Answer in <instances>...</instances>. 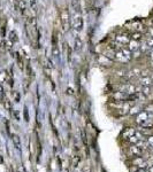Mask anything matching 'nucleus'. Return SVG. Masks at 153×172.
<instances>
[{"label": "nucleus", "mask_w": 153, "mask_h": 172, "mask_svg": "<svg viewBox=\"0 0 153 172\" xmlns=\"http://www.w3.org/2000/svg\"><path fill=\"white\" fill-rule=\"evenodd\" d=\"M82 48V41L79 39H76V49H81Z\"/></svg>", "instance_id": "obj_24"}, {"label": "nucleus", "mask_w": 153, "mask_h": 172, "mask_svg": "<svg viewBox=\"0 0 153 172\" xmlns=\"http://www.w3.org/2000/svg\"><path fill=\"white\" fill-rule=\"evenodd\" d=\"M14 117L16 118V120H20V114H19V111H18V110H15V111H14Z\"/></svg>", "instance_id": "obj_29"}, {"label": "nucleus", "mask_w": 153, "mask_h": 172, "mask_svg": "<svg viewBox=\"0 0 153 172\" xmlns=\"http://www.w3.org/2000/svg\"><path fill=\"white\" fill-rule=\"evenodd\" d=\"M149 118V114H147V111H140V113H138L137 114V117H136V122H137V124H142V123H144L146 119Z\"/></svg>", "instance_id": "obj_5"}, {"label": "nucleus", "mask_w": 153, "mask_h": 172, "mask_svg": "<svg viewBox=\"0 0 153 172\" xmlns=\"http://www.w3.org/2000/svg\"><path fill=\"white\" fill-rule=\"evenodd\" d=\"M72 25H73V28L75 29V31H77V32L82 31V29H83V26H84V21H83V17H82L78 13L74 16L73 22H72Z\"/></svg>", "instance_id": "obj_3"}, {"label": "nucleus", "mask_w": 153, "mask_h": 172, "mask_svg": "<svg viewBox=\"0 0 153 172\" xmlns=\"http://www.w3.org/2000/svg\"><path fill=\"white\" fill-rule=\"evenodd\" d=\"M131 29L135 30V32H142V31L144 30V25H143L140 22L136 21V22H133V23H131Z\"/></svg>", "instance_id": "obj_9"}, {"label": "nucleus", "mask_w": 153, "mask_h": 172, "mask_svg": "<svg viewBox=\"0 0 153 172\" xmlns=\"http://www.w3.org/2000/svg\"><path fill=\"white\" fill-rule=\"evenodd\" d=\"M136 172H149V171H147L146 169H143V168H138Z\"/></svg>", "instance_id": "obj_31"}, {"label": "nucleus", "mask_w": 153, "mask_h": 172, "mask_svg": "<svg viewBox=\"0 0 153 172\" xmlns=\"http://www.w3.org/2000/svg\"><path fill=\"white\" fill-rule=\"evenodd\" d=\"M140 92L144 94V95H149L150 93H151V88H150V86H142V90H140Z\"/></svg>", "instance_id": "obj_18"}, {"label": "nucleus", "mask_w": 153, "mask_h": 172, "mask_svg": "<svg viewBox=\"0 0 153 172\" xmlns=\"http://www.w3.org/2000/svg\"><path fill=\"white\" fill-rule=\"evenodd\" d=\"M13 142H14L15 148L20 150V149H21V139H20L19 135H16V134H14V135H13Z\"/></svg>", "instance_id": "obj_15"}, {"label": "nucleus", "mask_w": 153, "mask_h": 172, "mask_svg": "<svg viewBox=\"0 0 153 172\" xmlns=\"http://www.w3.org/2000/svg\"><path fill=\"white\" fill-rule=\"evenodd\" d=\"M8 39H9V41H11V44H15V42H18V41H19L18 33H16L14 30H12V31L9 32V35H8Z\"/></svg>", "instance_id": "obj_12"}, {"label": "nucleus", "mask_w": 153, "mask_h": 172, "mask_svg": "<svg viewBox=\"0 0 153 172\" xmlns=\"http://www.w3.org/2000/svg\"><path fill=\"white\" fill-rule=\"evenodd\" d=\"M149 172H153V165L150 166V169H149Z\"/></svg>", "instance_id": "obj_34"}, {"label": "nucleus", "mask_w": 153, "mask_h": 172, "mask_svg": "<svg viewBox=\"0 0 153 172\" xmlns=\"http://www.w3.org/2000/svg\"><path fill=\"white\" fill-rule=\"evenodd\" d=\"M128 49H129L131 53L138 51V49H139V44H138V41H137V40H130V41L128 42Z\"/></svg>", "instance_id": "obj_7"}, {"label": "nucleus", "mask_w": 153, "mask_h": 172, "mask_svg": "<svg viewBox=\"0 0 153 172\" xmlns=\"http://www.w3.org/2000/svg\"><path fill=\"white\" fill-rule=\"evenodd\" d=\"M130 38L133 39V40H139V39L142 38V33H140V32H135V33L131 35Z\"/></svg>", "instance_id": "obj_21"}, {"label": "nucleus", "mask_w": 153, "mask_h": 172, "mask_svg": "<svg viewBox=\"0 0 153 172\" xmlns=\"http://www.w3.org/2000/svg\"><path fill=\"white\" fill-rule=\"evenodd\" d=\"M1 92H2V84L0 83V93H1Z\"/></svg>", "instance_id": "obj_35"}, {"label": "nucleus", "mask_w": 153, "mask_h": 172, "mask_svg": "<svg viewBox=\"0 0 153 172\" xmlns=\"http://www.w3.org/2000/svg\"><path fill=\"white\" fill-rule=\"evenodd\" d=\"M137 169H138V166H136V165H131V166H129V171L130 172H136L137 171Z\"/></svg>", "instance_id": "obj_27"}, {"label": "nucleus", "mask_w": 153, "mask_h": 172, "mask_svg": "<svg viewBox=\"0 0 153 172\" xmlns=\"http://www.w3.org/2000/svg\"><path fill=\"white\" fill-rule=\"evenodd\" d=\"M98 62L100 63V64H104V65H107V64H109L112 61H111V58H108L107 56H105V55H101V56L98 57Z\"/></svg>", "instance_id": "obj_13"}, {"label": "nucleus", "mask_w": 153, "mask_h": 172, "mask_svg": "<svg viewBox=\"0 0 153 172\" xmlns=\"http://www.w3.org/2000/svg\"><path fill=\"white\" fill-rule=\"evenodd\" d=\"M30 2H31V7L36 9V0H30Z\"/></svg>", "instance_id": "obj_30"}, {"label": "nucleus", "mask_w": 153, "mask_h": 172, "mask_svg": "<svg viewBox=\"0 0 153 172\" xmlns=\"http://www.w3.org/2000/svg\"><path fill=\"white\" fill-rule=\"evenodd\" d=\"M129 152L131 155H134V156H140L142 154H143V149H140L137 145H133L130 148H129Z\"/></svg>", "instance_id": "obj_8"}, {"label": "nucleus", "mask_w": 153, "mask_h": 172, "mask_svg": "<svg viewBox=\"0 0 153 172\" xmlns=\"http://www.w3.org/2000/svg\"><path fill=\"white\" fill-rule=\"evenodd\" d=\"M147 142H149V145L153 147V135H149L147 136Z\"/></svg>", "instance_id": "obj_25"}, {"label": "nucleus", "mask_w": 153, "mask_h": 172, "mask_svg": "<svg viewBox=\"0 0 153 172\" xmlns=\"http://www.w3.org/2000/svg\"><path fill=\"white\" fill-rule=\"evenodd\" d=\"M135 132H136V130H135V129H133V127H127V129L122 132V136H123L124 139H127V140H128L131 135H134Z\"/></svg>", "instance_id": "obj_10"}, {"label": "nucleus", "mask_w": 153, "mask_h": 172, "mask_svg": "<svg viewBox=\"0 0 153 172\" xmlns=\"http://www.w3.org/2000/svg\"><path fill=\"white\" fill-rule=\"evenodd\" d=\"M151 57L153 58V52H151Z\"/></svg>", "instance_id": "obj_37"}, {"label": "nucleus", "mask_w": 153, "mask_h": 172, "mask_svg": "<svg viewBox=\"0 0 153 172\" xmlns=\"http://www.w3.org/2000/svg\"><path fill=\"white\" fill-rule=\"evenodd\" d=\"M152 80H153V77H152Z\"/></svg>", "instance_id": "obj_38"}, {"label": "nucleus", "mask_w": 153, "mask_h": 172, "mask_svg": "<svg viewBox=\"0 0 153 172\" xmlns=\"http://www.w3.org/2000/svg\"><path fill=\"white\" fill-rule=\"evenodd\" d=\"M131 57H133L131 52H130L128 48H122L121 51L116 52V54H115V58H116L117 61H121V62H127V61H129Z\"/></svg>", "instance_id": "obj_2"}, {"label": "nucleus", "mask_w": 153, "mask_h": 172, "mask_svg": "<svg viewBox=\"0 0 153 172\" xmlns=\"http://www.w3.org/2000/svg\"><path fill=\"white\" fill-rule=\"evenodd\" d=\"M152 126H153V118H147L144 123L140 124V127H143V129H150Z\"/></svg>", "instance_id": "obj_14"}, {"label": "nucleus", "mask_w": 153, "mask_h": 172, "mask_svg": "<svg viewBox=\"0 0 153 172\" xmlns=\"http://www.w3.org/2000/svg\"><path fill=\"white\" fill-rule=\"evenodd\" d=\"M2 104H4V107H5L7 110H11V109H12V104H11L9 100L4 95V94H2Z\"/></svg>", "instance_id": "obj_16"}, {"label": "nucleus", "mask_w": 153, "mask_h": 172, "mask_svg": "<svg viewBox=\"0 0 153 172\" xmlns=\"http://www.w3.org/2000/svg\"><path fill=\"white\" fill-rule=\"evenodd\" d=\"M18 172H27L24 165H19V166H18Z\"/></svg>", "instance_id": "obj_26"}, {"label": "nucleus", "mask_w": 153, "mask_h": 172, "mask_svg": "<svg viewBox=\"0 0 153 172\" xmlns=\"http://www.w3.org/2000/svg\"><path fill=\"white\" fill-rule=\"evenodd\" d=\"M138 113H140V111L138 110V108H137V107H133V108H130V110H129V114H131V115L138 114Z\"/></svg>", "instance_id": "obj_22"}, {"label": "nucleus", "mask_w": 153, "mask_h": 172, "mask_svg": "<svg viewBox=\"0 0 153 172\" xmlns=\"http://www.w3.org/2000/svg\"><path fill=\"white\" fill-rule=\"evenodd\" d=\"M67 93L73 95V94H74V91H73V88H68V90H67Z\"/></svg>", "instance_id": "obj_32"}, {"label": "nucleus", "mask_w": 153, "mask_h": 172, "mask_svg": "<svg viewBox=\"0 0 153 172\" xmlns=\"http://www.w3.org/2000/svg\"><path fill=\"white\" fill-rule=\"evenodd\" d=\"M133 163H134V165L138 166V168H143V169H146V166H147V163L143 159L142 156H136L133 161Z\"/></svg>", "instance_id": "obj_4"}, {"label": "nucleus", "mask_w": 153, "mask_h": 172, "mask_svg": "<svg viewBox=\"0 0 153 172\" xmlns=\"http://www.w3.org/2000/svg\"><path fill=\"white\" fill-rule=\"evenodd\" d=\"M146 44H147V46H149V47H153V37H151V38L149 39Z\"/></svg>", "instance_id": "obj_28"}, {"label": "nucleus", "mask_w": 153, "mask_h": 172, "mask_svg": "<svg viewBox=\"0 0 153 172\" xmlns=\"http://www.w3.org/2000/svg\"><path fill=\"white\" fill-rule=\"evenodd\" d=\"M150 32H151V35H152V37H153V29H151V31H150Z\"/></svg>", "instance_id": "obj_36"}, {"label": "nucleus", "mask_w": 153, "mask_h": 172, "mask_svg": "<svg viewBox=\"0 0 153 172\" xmlns=\"http://www.w3.org/2000/svg\"><path fill=\"white\" fill-rule=\"evenodd\" d=\"M115 41H117V42L124 45V44H127V42L130 41V36H128V35H119V36H116Z\"/></svg>", "instance_id": "obj_6"}, {"label": "nucleus", "mask_w": 153, "mask_h": 172, "mask_svg": "<svg viewBox=\"0 0 153 172\" xmlns=\"http://www.w3.org/2000/svg\"><path fill=\"white\" fill-rule=\"evenodd\" d=\"M7 79H8V74H7V71H1V72H0V83L4 84V83L7 81Z\"/></svg>", "instance_id": "obj_17"}, {"label": "nucleus", "mask_w": 153, "mask_h": 172, "mask_svg": "<svg viewBox=\"0 0 153 172\" xmlns=\"http://www.w3.org/2000/svg\"><path fill=\"white\" fill-rule=\"evenodd\" d=\"M138 140H139V139H138V138H137L135 134H134V135H131V136L128 139V141H129L131 145H136V143L138 142Z\"/></svg>", "instance_id": "obj_20"}, {"label": "nucleus", "mask_w": 153, "mask_h": 172, "mask_svg": "<svg viewBox=\"0 0 153 172\" xmlns=\"http://www.w3.org/2000/svg\"><path fill=\"white\" fill-rule=\"evenodd\" d=\"M83 172H91V170H90V168H89V166H85V168L83 169Z\"/></svg>", "instance_id": "obj_33"}, {"label": "nucleus", "mask_w": 153, "mask_h": 172, "mask_svg": "<svg viewBox=\"0 0 153 172\" xmlns=\"http://www.w3.org/2000/svg\"><path fill=\"white\" fill-rule=\"evenodd\" d=\"M61 26H62V31L66 32L68 31V29L70 28V14L68 12V9H63L61 12Z\"/></svg>", "instance_id": "obj_1"}, {"label": "nucleus", "mask_w": 153, "mask_h": 172, "mask_svg": "<svg viewBox=\"0 0 153 172\" xmlns=\"http://www.w3.org/2000/svg\"><path fill=\"white\" fill-rule=\"evenodd\" d=\"M24 119H25V122H29V113H28L27 107H24Z\"/></svg>", "instance_id": "obj_23"}, {"label": "nucleus", "mask_w": 153, "mask_h": 172, "mask_svg": "<svg viewBox=\"0 0 153 172\" xmlns=\"http://www.w3.org/2000/svg\"><path fill=\"white\" fill-rule=\"evenodd\" d=\"M139 83H140V85H142V86H150V85L153 83V80H152V78H151V77L144 76L143 78H140Z\"/></svg>", "instance_id": "obj_11"}, {"label": "nucleus", "mask_w": 153, "mask_h": 172, "mask_svg": "<svg viewBox=\"0 0 153 172\" xmlns=\"http://www.w3.org/2000/svg\"><path fill=\"white\" fill-rule=\"evenodd\" d=\"M79 161H81V157H79V156L75 155V156L73 157V166H74V168H77V165H78Z\"/></svg>", "instance_id": "obj_19"}]
</instances>
